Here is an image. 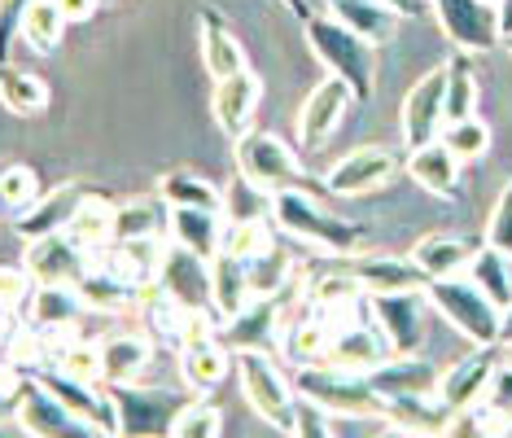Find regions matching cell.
<instances>
[{
    "label": "cell",
    "instance_id": "30",
    "mask_svg": "<svg viewBox=\"0 0 512 438\" xmlns=\"http://www.w3.org/2000/svg\"><path fill=\"white\" fill-rule=\"evenodd\" d=\"M473 255H477L473 241H464V237H456V233H429V237L416 241L407 259H412L416 268L429 276V281H438V276H460V272H469Z\"/></svg>",
    "mask_w": 512,
    "mask_h": 438
},
{
    "label": "cell",
    "instance_id": "50",
    "mask_svg": "<svg viewBox=\"0 0 512 438\" xmlns=\"http://www.w3.org/2000/svg\"><path fill=\"white\" fill-rule=\"evenodd\" d=\"M482 403L495 412V417H504L512 425V364L499 360V368H495L491 386H486V399Z\"/></svg>",
    "mask_w": 512,
    "mask_h": 438
},
{
    "label": "cell",
    "instance_id": "28",
    "mask_svg": "<svg viewBox=\"0 0 512 438\" xmlns=\"http://www.w3.org/2000/svg\"><path fill=\"white\" fill-rule=\"evenodd\" d=\"M154 360V338L149 333H110L101 338V382L106 386H123L136 382V377Z\"/></svg>",
    "mask_w": 512,
    "mask_h": 438
},
{
    "label": "cell",
    "instance_id": "39",
    "mask_svg": "<svg viewBox=\"0 0 512 438\" xmlns=\"http://www.w3.org/2000/svg\"><path fill=\"white\" fill-rule=\"evenodd\" d=\"M477 101H482V88H477V71H473V53H456L447 62V123L456 119H473L477 114Z\"/></svg>",
    "mask_w": 512,
    "mask_h": 438
},
{
    "label": "cell",
    "instance_id": "1",
    "mask_svg": "<svg viewBox=\"0 0 512 438\" xmlns=\"http://www.w3.org/2000/svg\"><path fill=\"white\" fill-rule=\"evenodd\" d=\"M272 228H281L285 237H298L302 246H316L333 259L359 255V250H364V237H368L364 224L324 211V202L311 198L307 189L272 193Z\"/></svg>",
    "mask_w": 512,
    "mask_h": 438
},
{
    "label": "cell",
    "instance_id": "4",
    "mask_svg": "<svg viewBox=\"0 0 512 438\" xmlns=\"http://www.w3.org/2000/svg\"><path fill=\"white\" fill-rule=\"evenodd\" d=\"M425 303L438 311L456 333L473 342V347H499V311L469 276H438L425 285Z\"/></svg>",
    "mask_w": 512,
    "mask_h": 438
},
{
    "label": "cell",
    "instance_id": "57",
    "mask_svg": "<svg viewBox=\"0 0 512 438\" xmlns=\"http://www.w3.org/2000/svg\"><path fill=\"white\" fill-rule=\"evenodd\" d=\"M377 438H412V434H407V430H399V425H390V421H386V430H381Z\"/></svg>",
    "mask_w": 512,
    "mask_h": 438
},
{
    "label": "cell",
    "instance_id": "20",
    "mask_svg": "<svg viewBox=\"0 0 512 438\" xmlns=\"http://www.w3.org/2000/svg\"><path fill=\"white\" fill-rule=\"evenodd\" d=\"M197 53H202V66L206 75L215 79H228L237 71H246V53H241V40L232 36L228 18L219 14L215 5H202L197 9Z\"/></svg>",
    "mask_w": 512,
    "mask_h": 438
},
{
    "label": "cell",
    "instance_id": "16",
    "mask_svg": "<svg viewBox=\"0 0 512 438\" xmlns=\"http://www.w3.org/2000/svg\"><path fill=\"white\" fill-rule=\"evenodd\" d=\"M499 355H504V347H473L464 360L451 364L447 373L438 377V390H434L438 408L464 412V408H473V403H482L486 386H491V377L499 368Z\"/></svg>",
    "mask_w": 512,
    "mask_h": 438
},
{
    "label": "cell",
    "instance_id": "26",
    "mask_svg": "<svg viewBox=\"0 0 512 438\" xmlns=\"http://www.w3.org/2000/svg\"><path fill=\"white\" fill-rule=\"evenodd\" d=\"M176 355H180V377H184V386H189L197 399L211 395V390L232 373V355L224 351V342H219L215 333H211V338L184 342Z\"/></svg>",
    "mask_w": 512,
    "mask_h": 438
},
{
    "label": "cell",
    "instance_id": "52",
    "mask_svg": "<svg viewBox=\"0 0 512 438\" xmlns=\"http://www.w3.org/2000/svg\"><path fill=\"white\" fill-rule=\"evenodd\" d=\"M18 390H22V368H14V364L5 360V355H0V425L14 417Z\"/></svg>",
    "mask_w": 512,
    "mask_h": 438
},
{
    "label": "cell",
    "instance_id": "27",
    "mask_svg": "<svg viewBox=\"0 0 512 438\" xmlns=\"http://www.w3.org/2000/svg\"><path fill=\"white\" fill-rule=\"evenodd\" d=\"M320 9L342 22V27H351L355 36H364L368 44H377V49L399 36V22H403L381 0H320Z\"/></svg>",
    "mask_w": 512,
    "mask_h": 438
},
{
    "label": "cell",
    "instance_id": "53",
    "mask_svg": "<svg viewBox=\"0 0 512 438\" xmlns=\"http://www.w3.org/2000/svg\"><path fill=\"white\" fill-rule=\"evenodd\" d=\"M53 5L62 9L66 22H88V18L101 9V0H53Z\"/></svg>",
    "mask_w": 512,
    "mask_h": 438
},
{
    "label": "cell",
    "instance_id": "22",
    "mask_svg": "<svg viewBox=\"0 0 512 438\" xmlns=\"http://www.w3.org/2000/svg\"><path fill=\"white\" fill-rule=\"evenodd\" d=\"M364 377L381 399H412V395H434L442 373L421 355H390L386 364L368 368Z\"/></svg>",
    "mask_w": 512,
    "mask_h": 438
},
{
    "label": "cell",
    "instance_id": "11",
    "mask_svg": "<svg viewBox=\"0 0 512 438\" xmlns=\"http://www.w3.org/2000/svg\"><path fill=\"white\" fill-rule=\"evenodd\" d=\"M372 325L390 342L394 355H416L425 342V290H399V294H368Z\"/></svg>",
    "mask_w": 512,
    "mask_h": 438
},
{
    "label": "cell",
    "instance_id": "19",
    "mask_svg": "<svg viewBox=\"0 0 512 438\" xmlns=\"http://www.w3.org/2000/svg\"><path fill=\"white\" fill-rule=\"evenodd\" d=\"M390 342L381 338L377 325H364V320H346V325H333L329 351H324V364L346 368V373H368V368L390 360Z\"/></svg>",
    "mask_w": 512,
    "mask_h": 438
},
{
    "label": "cell",
    "instance_id": "17",
    "mask_svg": "<svg viewBox=\"0 0 512 438\" xmlns=\"http://www.w3.org/2000/svg\"><path fill=\"white\" fill-rule=\"evenodd\" d=\"M351 88L342 84L337 75L329 79H320L316 88H311V97L302 101V110H298V145L307 149H324L333 141V132L342 128V119H346V110H351Z\"/></svg>",
    "mask_w": 512,
    "mask_h": 438
},
{
    "label": "cell",
    "instance_id": "44",
    "mask_svg": "<svg viewBox=\"0 0 512 438\" xmlns=\"http://www.w3.org/2000/svg\"><path fill=\"white\" fill-rule=\"evenodd\" d=\"M442 145H447L460 163H473V158H482L486 149H491V128H486L477 114L473 119H456L442 128Z\"/></svg>",
    "mask_w": 512,
    "mask_h": 438
},
{
    "label": "cell",
    "instance_id": "62",
    "mask_svg": "<svg viewBox=\"0 0 512 438\" xmlns=\"http://www.w3.org/2000/svg\"><path fill=\"white\" fill-rule=\"evenodd\" d=\"M0 215H5V211H0Z\"/></svg>",
    "mask_w": 512,
    "mask_h": 438
},
{
    "label": "cell",
    "instance_id": "2",
    "mask_svg": "<svg viewBox=\"0 0 512 438\" xmlns=\"http://www.w3.org/2000/svg\"><path fill=\"white\" fill-rule=\"evenodd\" d=\"M302 31H307L311 53L329 66V75L342 79L355 101H372V88H377V44L355 36L351 27H342V22L329 18L324 9L320 14L316 9L302 14Z\"/></svg>",
    "mask_w": 512,
    "mask_h": 438
},
{
    "label": "cell",
    "instance_id": "8",
    "mask_svg": "<svg viewBox=\"0 0 512 438\" xmlns=\"http://www.w3.org/2000/svg\"><path fill=\"white\" fill-rule=\"evenodd\" d=\"M429 14L438 18L442 36L456 44V53H491L504 44L495 0H429Z\"/></svg>",
    "mask_w": 512,
    "mask_h": 438
},
{
    "label": "cell",
    "instance_id": "37",
    "mask_svg": "<svg viewBox=\"0 0 512 438\" xmlns=\"http://www.w3.org/2000/svg\"><path fill=\"white\" fill-rule=\"evenodd\" d=\"M114 206L119 202H110V198H101V193H88L84 202H79V211H75V219H71V233L79 246H88L92 255L97 250H106L110 241H114Z\"/></svg>",
    "mask_w": 512,
    "mask_h": 438
},
{
    "label": "cell",
    "instance_id": "35",
    "mask_svg": "<svg viewBox=\"0 0 512 438\" xmlns=\"http://www.w3.org/2000/svg\"><path fill=\"white\" fill-rule=\"evenodd\" d=\"M451 412L438 408L434 395H412V399H386V421L407 430L412 438H438Z\"/></svg>",
    "mask_w": 512,
    "mask_h": 438
},
{
    "label": "cell",
    "instance_id": "18",
    "mask_svg": "<svg viewBox=\"0 0 512 438\" xmlns=\"http://www.w3.org/2000/svg\"><path fill=\"white\" fill-rule=\"evenodd\" d=\"M259 106H263V79L254 75L250 66L237 75H228V79H219L215 92H211V114H215L219 132H224L228 141H237V136L250 132Z\"/></svg>",
    "mask_w": 512,
    "mask_h": 438
},
{
    "label": "cell",
    "instance_id": "14",
    "mask_svg": "<svg viewBox=\"0 0 512 438\" xmlns=\"http://www.w3.org/2000/svg\"><path fill=\"white\" fill-rule=\"evenodd\" d=\"M394 171H399V158L390 149L364 145V149H351L346 158H337L329 176H324V189L333 198H368V193H377L381 184L394 180Z\"/></svg>",
    "mask_w": 512,
    "mask_h": 438
},
{
    "label": "cell",
    "instance_id": "58",
    "mask_svg": "<svg viewBox=\"0 0 512 438\" xmlns=\"http://www.w3.org/2000/svg\"><path fill=\"white\" fill-rule=\"evenodd\" d=\"M97 438H123V434H101V430H97Z\"/></svg>",
    "mask_w": 512,
    "mask_h": 438
},
{
    "label": "cell",
    "instance_id": "40",
    "mask_svg": "<svg viewBox=\"0 0 512 438\" xmlns=\"http://www.w3.org/2000/svg\"><path fill=\"white\" fill-rule=\"evenodd\" d=\"M62 36H66V18L53 0H31V9L22 14V44L31 53H57L62 49Z\"/></svg>",
    "mask_w": 512,
    "mask_h": 438
},
{
    "label": "cell",
    "instance_id": "25",
    "mask_svg": "<svg viewBox=\"0 0 512 438\" xmlns=\"http://www.w3.org/2000/svg\"><path fill=\"white\" fill-rule=\"evenodd\" d=\"M460 171H464V163L451 154L447 145H442V136L438 141H429V145H421V149H407V176L421 184L425 193H434V198H456L460 193Z\"/></svg>",
    "mask_w": 512,
    "mask_h": 438
},
{
    "label": "cell",
    "instance_id": "31",
    "mask_svg": "<svg viewBox=\"0 0 512 438\" xmlns=\"http://www.w3.org/2000/svg\"><path fill=\"white\" fill-rule=\"evenodd\" d=\"M250 268L246 259L228 255V250H219L211 259V303H215V316H237L241 307L250 303Z\"/></svg>",
    "mask_w": 512,
    "mask_h": 438
},
{
    "label": "cell",
    "instance_id": "10",
    "mask_svg": "<svg viewBox=\"0 0 512 438\" xmlns=\"http://www.w3.org/2000/svg\"><path fill=\"white\" fill-rule=\"evenodd\" d=\"M14 421L27 438H97V430L75 417L53 390H44L31 373H22V390H18V408Z\"/></svg>",
    "mask_w": 512,
    "mask_h": 438
},
{
    "label": "cell",
    "instance_id": "24",
    "mask_svg": "<svg viewBox=\"0 0 512 438\" xmlns=\"http://www.w3.org/2000/svg\"><path fill=\"white\" fill-rule=\"evenodd\" d=\"M342 268L364 285V294H399V290H425L429 285V276L416 268L412 259H390V255L359 259V255H346Z\"/></svg>",
    "mask_w": 512,
    "mask_h": 438
},
{
    "label": "cell",
    "instance_id": "32",
    "mask_svg": "<svg viewBox=\"0 0 512 438\" xmlns=\"http://www.w3.org/2000/svg\"><path fill=\"white\" fill-rule=\"evenodd\" d=\"M171 206L162 202V193L149 198H132L114 206V241H145V237H162L167 233Z\"/></svg>",
    "mask_w": 512,
    "mask_h": 438
},
{
    "label": "cell",
    "instance_id": "45",
    "mask_svg": "<svg viewBox=\"0 0 512 438\" xmlns=\"http://www.w3.org/2000/svg\"><path fill=\"white\" fill-rule=\"evenodd\" d=\"M219 434H224V412L206 399H193L189 408L176 417L167 438H219Z\"/></svg>",
    "mask_w": 512,
    "mask_h": 438
},
{
    "label": "cell",
    "instance_id": "5",
    "mask_svg": "<svg viewBox=\"0 0 512 438\" xmlns=\"http://www.w3.org/2000/svg\"><path fill=\"white\" fill-rule=\"evenodd\" d=\"M106 386V382H101ZM114 403V421H119L123 438H167L176 417L197 399L193 390H162V386H106Z\"/></svg>",
    "mask_w": 512,
    "mask_h": 438
},
{
    "label": "cell",
    "instance_id": "21",
    "mask_svg": "<svg viewBox=\"0 0 512 438\" xmlns=\"http://www.w3.org/2000/svg\"><path fill=\"white\" fill-rule=\"evenodd\" d=\"M27 316H31V329L36 333H79L88 316V303L75 285H36L27 298Z\"/></svg>",
    "mask_w": 512,
    "mask_h": 438
},
{
    "label": "cell",
    "instance_id": "13",
    "mask_svg": "<svg viewBox=\"0 0 512 438\" xmlns=\"http://www.w3.org/2000/svg\"><path fill=\"white\" fill-rule=\"evenodd\" d=\"M92 263V250L79 246L71 233H49V237H36L27 241L22 250V268L36 285H79V276L88 272Z\"/></svg>",
    "mask_w": 512,
    "mask_h": 438
},
{
    "label": "cell",
    "instance_id": "23",
    "mask_svg": "<svg viewBox=\"0 0 512 438\" xmlns=\"http://www.w3.org/2000/svg\"><path fill=\"white\" fill-rule=\"evenodd\" d=\"M88 198V189L84 184H62V189H49V193H40L36 202L27 206L18 219H14V228H18V237H27V241H36V237H49V233H66L71 228V219L79 211V202Z\"/></svg>",
    "mask_w": 512,
    "mask_h": 438
},
{
    "label": "cell",
    "instance_id": "3",
    "mask_svg": "<svg viewBox=\"0 0 512 438\" xmlns=\"http://www.w3.org/2000/svg\"><path fill=\"white\" fill-rule=\"evenodd\" d=\"M294 395L324 408L329 417H351V421H386V399L368 386L364 373H346L333 364H298L294 373Z\"/></svg>",
    "mask_w": 512,
    "mask_h": 438
},
{
    "label": "cell",
    "instance_id": "38",
    "mask_svg": "<svg viewBox=\"0 0 512 438\" xmlns=\"http://www.w3.org/2000/svg\"><path fill=\"white\" fill-rule=\"evenodd\" d=\"M469 281H473L486 298H491L499 311L512 303V259L504 255V250L477 246V255H473V263H469Z\"/></svg>",
    "mask_w": 512,
    "mask_h": 438
},
{
    "label": "cell",
    "instance_id": "29",
    "mask_svg": "<svg viewBox=\"0 0 512 438\" xmlns=\"http://www.w3.org/2000/svg\"><path fill=\"white\" fill-rule=\"evenodd\" d=\"M224 228L228 219L219 211H184V206H176L167 219V241L193 250L197 259H215L224 250Z\"/></svg>",
    "mask_w": 512,
    "mask_h": 438
},
{
    "label": "cell",
    "instance_id": "9",
    "mask_svg": "<svg viewBox=\"0 0 512 438\" xmlns=\"http://www.w3.org/2000/svg\"><path fill=\"white\" fill-rule=\"evenodd\" d=\"M285 303H289V290L250 298L237 316L219 320L215 338L224 342L228 355H241V351H267L272 355V347L281 342V333H285Z\"/></svg>",
    "mask_w": 512,
    "mask_h": 438
},
{
    "label": "cell",
    "instance_id": "43",
    "mask_svg": "<svg viewBox=\"0 0 512 438\" xmlns=\"http://www.w3.org/2000/svg\"><path fill=\"white\" fill-rule=\"evenodd\" d=\"M224 219L228 224H259V219H272V193L254 189L250 180H241L224 193Z\"/></svg>",
    "mask_w": 512,
    "mask_h": 438
},
{
    "label": "cell",
    "instance_id": "49",
    "mask_svg": "<svg viewBox=\"0 0 512 438\" xmlns=\"http://www.w3.org/2000/svg\"><path fill=\"white\" fill-rule=\"evenodd\" d=\"M36 281L27 276V268H0V316H14V311L27 303Z\"/></svg>",
    "mask_w": 512,
    "mask_h": 438
},
{
    "label": "cell",
    "instance_id": "54",
    "mask_svg": "<svg viewBox=\"0 0 512 438\" xmlns=\"http://www.w3.org/2000/svg\"><path fill=\"white\" fill-rule=\"evenodd\" d=\"M386 9H394L399 18H421L425 9H429V0H381Z\"/></svg>",
    "mask_w": 512,
    "mask_h": 438
},
{
    "label": "cell",
    "instance_id": "59",
    "mask_svg": "<svg viewBox=\"0 0 512 438\" xmlns=\"http://www.w3.org/2000/svg\"><path fill=\"white\" fill-rule=\"evenodd\" d=\"M504 49H508V53H512V36H504Z\"/></svg>",
    "mask_w": 512,
    "mask_h": 438
},
{
    "label": "cell",
    "instance_id": "51",
    "mask_svg": "<svg viewBox=\"0 0 512 438\" xmlns=\"http://www.w3.org/2000/svg\"><path fill=\"white\" fill-rule=\"evenodd\" d=\"M31 9V0H0V62H9V49L22 36V14Z\"/></svg>",
    "mask_w": 512,
    "mask_h": 438
},
{
    "label": "cell",
    "instance_id": "6",
    "mask_svg": "<svg viewBox=\"0 0 512 438\" xmlns=\"http://www.w3.org/2000/svg\"><path fill=\"white\" fill-rule=\"evenodd\" d=\"M232 373H237V382H241V395H246L250 403V412L259 421H267L272 430H285L289 434V425H294V382L276 368V360L267 351H241V355H232Z\"/></svg>",
    "mask_w": 512,
    "mask_h": 438
},
{
    "label": "cell",
    "instance_id": "42",
    "mask_svg": "<svg viewBox=\"0 0 512 438\" xmlns=\"http://www.w3.org/2000/svg\"><path fill=\"white\" fill-rule=\"evenodd\" d=\"M40 198V176L27 163H0V211L22 215Z\"/></svg>",
    "mask_w": 512,
    "mask_h": 438
},
{
    "label": "cell",
    "instance_id": "55",
    "mask_svg": "<svg viewBox=\"0 0 512 438\" xmlns=\"http://www.w3.org/2000/svg\"><path fill=\"white\" fill-rule=\"evenodd\" d=\"M499 347L512 351V303L504 307V316H499Z\"/></svg>",
    "mask_w": 512,
    "mask_h": 438
},
{
    "label": "cell",
    "instance_id": "12",
    "mask_svg": "<svg viewBox=\"0 0 512 438\" xmlns=\"http://www.w3.org/2000/svg\"><path fill=\"white\" fill-rule=\"evenodd\" d=\"M447 66H434L429 75H421L403 97L399 123H403V145L407 149H421L429 141H438L442 128H447Z\"/></svg>",
    "mask_w": 512,
    "mask_h": 438
},
{
    "label": "cell",
    "instance_id": "48",
    "mask_svg": "<svg viewBox=\"0 0 512 438\" xmlns=\"http://www.w3.org/2000/svg\"><path fill=\"white\" fill-rule=\"evenodd\" d=\"M289 438H337L329 425V412L316 408V403L298 399L294 403V425H289Z\"/></svg>",
    "mask_w": 512,
    "mask_h": 438
},
{
    "label": "cell",
    "instance_id": "7",
    "mask_svg": "<svg viewBox=\"0 0 512 438\" xmlns=\"http://www.w3.org/2000/svg\"><path fill=\"white\" fill-rule=\"evenodd\" d=\"M237 176L250 180L263 193H281V189H307V171L302 158L289 149L276 132H246L237 136Z\"/></svg>",
    "mask_w": 512,
    "mask_h": 438
},
{
    "label": "cell",
    "instance_id": "15",
    "mask_svg": "<svg viewBox=\"0 0 512 438\" xmlns=\"http://www.w3.org/2000/svg\"><path fill=\"white\" fill-rule=\"evenodd\" d=\"M154 290H162L167 298H176V303L193 307V311H215V303H211V259H197L193 250L167 241Z\"/></svg>",
    "mask_w": 512,
    "mask_h": 438
},
{
    "label": "cell",
    "instance_id": "33",
    "mask_svg": "<svg viewBox=\"0 0 512 438\" xmlns=\"http://www.w3.org/2000/svg\"><path fill=\"white\" fill-rule=\"evenodd\" d=\"M329 338H333V320L329 311H316L311 307L298 325H289L281 333V351L289 364H324V351H329Z\"/></svg>",
    "mask_w": 512,
    "mask_h": 438
},
{
    "label": "cell",
    "instance_id": "46",
    "mask_svg": "<svg viewBox=\"0 0 512 438\" xmlns=\"http://www.w3.org/2000/svg\"><path fill=\"white\" fill-rule=\"evenodd\" d=\"M267 246H276L267 219H259V224H228L224 228V250L237 255V259H254V255H263Z\"/></svg>",
    "mask_w": 512,
    "mask_h": 438
},
{
    "label": "cell",
    "instance_id": "56",
    "mask_svg": "<svg viewBox=\"0 0 512 438\" xmlns=\"http://www.w3.org/2000/svg\"><path fill=\"white\" fill-rule=\"evenodd\" d=\"M285 5H289V9H294V14H298V18H302V14H311V9H316V5H320V0H285Z\"/></svg>",
    "mask_w": 512,
    "mask_h": 438
},
{
    "label": "cell",
    "instance_id": "34",
    "mask_svg": "<svg viewBox=\"0 0 512 438\" xmlns=\"http://www.w3.org/2000/svg\"><path fill=\"white\" fill-rule=\"evenodd\" d=\"M53 101L49 84H44L40 75L31 71H18V66H5L0 62V106L22 114V119H31V114H44Z\"/></svg>",
    "mask_w": 512,
    "mask_h": 438
},
{
    "label": "cell",
    "instance_id": "41",
    "mask_svg": "<svg viewBox=\"0 0 512 438\" xmlns=\"http://www.w3.org/2000/svg\"><path fill=\"white\" fill-rule=\"evenodd\" d=\"M246 268H250V294L254 298L285 294L289 285H294V263H289V255L285 250H276V246H267L263 255L246 259Z\"/></svg>",
    "mask_w": 512,
    "mask_h": 438
},
{
    "label": "cell",
    "instance_id": "36",
    "mask_svg": "<svg viewBox=\"0 0 512 438\" xmlns=\"http://www.w3.org/2000/svg\"><path fill=\"white\" fill-rule=\"evenodd\" d=\"M158 193H162V202H167L171 211L184 206V211H219L224 215V193H219L211 180L193 176V171H171V176H162Z\"/></svg>",
    "mask_w": 512,
    "mask_h": 438
},
{
    "label": "cell",
    "instance_id": "61",
    "mask_svg": "<svg viewBox=\"0 0 512 438\" xmlns=\"http://www.w3.org/2000/svg\"><path fill=\"white\" fill-rule=\"evenodd\" d=\"M495 5H499V0H495Z\"/></svg>",
    "mask_w": 512,
    "mask_h": 438
},
{
    "label": "cell",
    "instance_id": "60",
    "mask_svg": "<svg viewBox=\"0 0 512 438\" xmlns=\"http://www.w3.org/2000/svg\"><path fill=\"white\" fill-rule=\"evenodd\" d=\"M504 438H512V425H508V434H504Z\"/></svg>",
    "mask_w": 512,
    "mask_h": 438
},
{
    "label": "cell",
    "instance_id": "47",
    "mask_svg": "<svg viewBox=\"0 0 512 438\" xmlns=\"http://www.w3.org/2000/svg\"><path fill=\"white\" fill-rule=\"evenodd\" d=\"M486 246L504 250V255L512 259V180L499 189V202H495L491 219H486Z\"/></svg>",
    "mask_w": 512,
    "mask_h": 438
}]
</instances>
